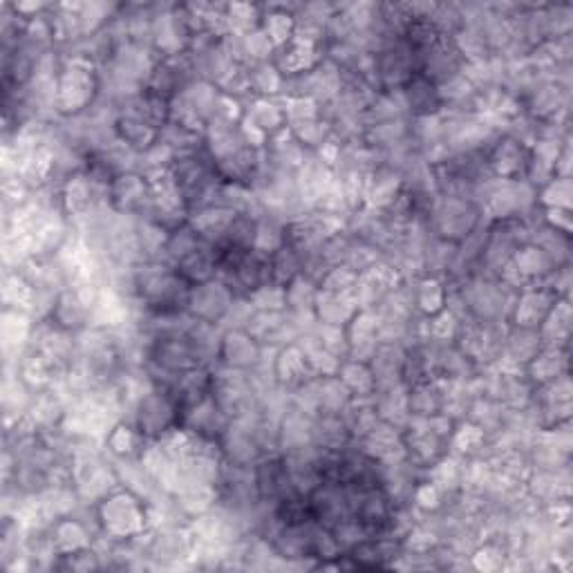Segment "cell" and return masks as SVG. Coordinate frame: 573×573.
<instances>
[{
	"label": "cell",
	"instance_id": "34",
	"mask_svg": "<svg viewBox=\"0 0 573 573\" xmlns=\"http://www.w3.org/2000/svg\"><path fill=\"white\" fill-rule=\"evenodd\" d=\"M287 244V224L280 222L276 218H269V215H262L258 220L256 238H253V251L260 253V256H271L280 247Z\"/></svg>",
	"mask_w": 573,
	"mask_h": 573
},
{
	"label": "cell",
	"instance_id": "13",
	"mask_svg": "<svg viewBox=\"0 0 573 573\" xmlns=\"http://www.w3.org/2000/svg\"><path fill=\"white\" fill-rule=\"evenodd\" d=\"M350 354L347 359L365 361L372 359L374 350L379 347V316L377 309H359L350 323L345 325Z\"/></svg>",
	"mask_w": 573,
	"mask_h": 573
},
{
	"label": "cell",
	"instance_id": "23",
	"mask_svg": "<svg viewBox=\"0 0 573 573\" xmlns=\"http://www.w3.org/2000/svg\"><path fill=\"white\" fill-rule=\"evenodd\" d=\"M175 271L180 274L191 287L206 283V280L218 278V251L213 244L202 242L191 256H186L175 265Z\"/></svg>",
	"mask_w": 573,
	"mask_h": 573
},
{
	"label": "cell",
	"instance_id": "37",
	"mask_svg": "<svg viewBox=\"0 0 573 573\" xmlns=\"http://www.w3.org/2000/svg\"><path fill=\"white\" fill-rule=\"evenodd\" d=\"M202 240L197 238V233L189 227V222L184 224V227L175 229L168 233V240H166V247H164V262L168 265H177V262L184 260L186 256H191V253L200 247Z\"/></svg>",
	"mask_w": 573,
	"mask_h": 573
},
{
	"label": "cell",
	"instance_id": "20",
	"mask_svg": "<svg viewBox=\"0 0 573 573\" xmlns=\"http://www.w3.org/2000/svg\"><path fill=\"white\" fill-rule=\"evenodd\" d=\"M260 30L274 43V48H285L296 36V14L294 5H262Z\"/></svg>",
	"mask_w": 573,
	"mask_h": 573
},
{
	"label": "cell",
	"instance_id": "36",
	"mask_svg": "<svg viewBox=\"0 0 573 573\" xmlns=\"http://www.w3.org/2000/svg\"><path fill=\"white\" fill-rule=\"evenodd\" d=\"M224 21H227V34H249L260 27L262 5H251V3L224 5Z\"/></svg>",
	"mask_w": 573,
	"mask_h": 573
},
{
	"label": "cell",
	"instance_id": "7",
	"mask_svg": "<svg viewBox=\"0 0 573 573\" xmlns=\"http://www.w3.org/2000/svg\"><path fill=\"white\" fill-rule=\"evenodd\" d=\"M236 298L238 296L233 294L220 278L206 280V283L191 287L189 303H186V314L195 318V321L220 325Z\"/></svg>",
	"mask_w": 573,
	"mask_h": 573
},
{
	"label": "cell",
	"instance_id": "19",
	"mask_svg": "<svg viewBox=\"0 0 573 573\" xmlns=\"http://www.w3.org/2000/svg\"><path fill=\"white\" fill-rule=\"evenodd\" d=\"M401 97L403 103H406L410 119L437 115V112L444 110V106H441L439 88L435 83H430L426 77H421V74H415V77L401 88Z\"/></svg>",
	"mask_w": 573,
	"mask_h": 573
},
{
	"label": "cell",
	"instance_id": "41",
	"mask_svg": "<svg viewBox=\"0 0 573 573\" xmlns=\"http://www.w3.org/2000/svg\"><path fill=\"white\" fill-rule=\"evenodd\" d=\"M253 309L258 312H285L287 303H285V287H278L274 283L262 285L258 291H253L249 296Z\"/></svg>",
	"mask_w": 573,
	"mask_h": 573
},
{
	"label": "cell",
	"instance_id": "38",
	"mask_svg": "<svg viewBox=\"0 0 573 573\" xmlns=\"http://www.w3.org/2000/svg\"><path fill=\"white\" fill-rule=\"evenodd\" d=\"M34 287L18 274V271H5L3 276V305L7 309H30Z\"/></svg>",
	"mask_w": 573,
	"mask_h": 573
},
{
	"label": "cell",
	"instance_id": "40",
	"mask_svg": "<svg viewBox=\"0 0 573 573\" xmlns=\"http://www.w3.org/2000/svg\"><path fill=\"white\" fill-rule=\"evenodd\" d=\"M359 274L352 271L345 265H336L332 269L325 271V276L318 280V289L330 291V294H352L354 296V285Z\"/></svg>",
	"mask_w": 573,
	"mask_h": 573
},
{
	"label": "cell",
	"instance_id": "28",
	"mask_svg": "<svg viewBox=\"0 0 573 573\" xmlns=\"http://www.w3.org/2000/svg\"><path fill=\"white\" fill-rule=\"evenodd\" d=\"M338 379L345 383V388L352 392L354 399H370L377 394V383H374V374L370 363L345 359L338 368Z\"/></svg>",
	"mask_w": 573,
	"mask_h": 573
},
{
	"label": "cell",
	"instance_id": "5",
	"mask_svg": "<svg viewBox=\"0 0 573 573\" xmlns=\"http://www.w3.org/2000/svg\"><path fill=\"white\" fill-rule=\"evenodd\" d=\"M180 403L168 390L150 388L133 408V415L128 421H133L137 430L142 432L146 441H159L168 432L180 426Z\"/></svg>",
	"mask_w": 573,
	"mask_h": 573
},
{
	"label": "cell",
	"instance_id": "35",
	"mask_svg": "<svg viewBox=\"0 0 573 573\" xmlns=\"http://www.w3.org/2000/svg\"><path fill=\"white\" fill-rule=\"evenodd\" d=\"M318 394H321V412L318 415H343L347 406L354 401L352 392L338 377H321L318 381Z\"/></svg>",
	"mask_w": 573,
	"mask_h": 573
},
{
	"label": "cell",
	"instance_id": "4",
	"mask_svg": "<svg viewBox=\"0 0 573 573\" xmlns=\"http://www.w3.org/2000/svg\"><path fill=\"white\" fill-rule=\"evenodd\" d=\"M482 206L464 197L437 195L428 209V227L437 238L459 244L482 224Z\"/></svg>",
	"mask_w": 573,
	"mask_h": 573
},
{
	"label": "cell",
	"instance_id": "18",
	"mask_svg": "<svg viewBox=\"0 0 573 573\" xmlns=\"http://www.w3.org/2000/svg\"><path fill=\"white\" fill-rule=\"evenodd\" d=\"M524 374L535 388L556 381L562 374H569V347L544 345L526 365Z\"/></svg>",
	"mask_w": 573,
	"mask_h": 573
},
{
	"label": "cell",
	"instance_id": "39",
	"mask_svg": "<svg viewBox=\"0 0 573 573\" xmlns=\"http://www.w3.org/2000/svg\"><path fill=\"white\" fill-rule=\"evenodd\" d=\"M571 177H553L549 184L538 189L540 209H569L571 211Z\"/></svg>",
	"mask_w": 573,
	"mask_h": 573
},
{
	"label": "cell",
	"instance_id": "25",
	"mask_svg": "<svg viewBox=\"0 0 573 573\" xmlns=\"http://www.w3.org/2000/svg\"><path fill=\"white\" fill-rule=\"evenodd\" d=\"M180 97L186 103H189L191 110L204 121V124H209V121L215 115H218V108H220V101H222V92L211 81L193 79L189 86L184 88V92H182Z\"/></svg>",
	"mask_w": 573,
	"mask_h": 573
},
{
	"label": "cell",
	"instance_id": "14",
	"mask_svg": "<svg viewBox=\"0 0 573 573\" xmlns=\"http://www.w3.org/2000/svg\"><path fill=\"white\" fill-rule=\"evenodd\" d=\"M314 430H316V417L294 408H289L278 424V446L280 453H294V450L312 448L314 444Z\"/></svg>",
	"mask_w": 573,
	"mask_h": 573
},
{
	"label": "cell",
	"instance_id": "6",
	"mask_svg": "<svg viewBox=\"0 0 573 573\" xmlns=\"http://www.w3.org/2000/svg\"><path fill=\"white\" fill-rule=\"evenodd\" d=\"M150 200H153V184L139 171L115 175L108 184L106 202L119 215L142 218L148 211Z\"/></svg>",
	"mask_w": 573,
	"mask_h": 573
},
{
	"label": "cell",
	"instance_id": "1",
	"mask_svg": "<svg viewBox=\"0 0 573 573\" xmlns=\"http://www.w3.org/2000/svg\"><path fill=\"white\" fill-rule=\"evenodd\" d=\"M191 285L164 260L142 262L135 267V303L150 316L186 312Z\"/></svg>",
	"mask_w": 573,
	"mask_h": 573
},
{
	"label": "cell",
	"instance_id": "2",
	"mask_svg": "<svg viewBox=\"0 0 573 573\" xmlns=\"http://www.w3.org/2000/svg\"><path fill=\"white\" fill-rule=\"evenodd\" d=\"M61 72L56 79L54 108L59 117H79L88 112L101 92L99 68L83 56H61Z\"/></svg>",
	"mask_w": 573,
	"mask_h": 573
},
{
	"label": "cell",
	"instance_id": "27",
	"mask_svg": "<svg viewBox=\"0 0 573 573\" xmlns=\"http://www.w3.org/2000/svg\"><path fill=\"white\" fill-rule=\"evenodd\" d=\"M540 336L544 345H556V347H569L571 338V303L569 298H558L556 305L551 307L549 316L544 318L540 325Z\"/></svg>",
	"mask_w": 573,
	"mask_h": 573
},
{
	"label": "cell",
	"instance_id": "12",
	"mask_svg": "<svg viewBox=\"0 0 573 573\" xmlns=\"http://www.w3.org/2000/svg\"><path fill=\"white\" fill-rule=\"evenodd\" d=\"M159 133H162V130L155 124H150L130 101H126L124 106L119 108V115L115 119V135L119 142L133 148L135 153H144L146 148L153 146L159 139Z\"/></svg>",
	"mask_w": 573,
	"mask_h": 573
},
{
	"label": "cell",
	"instance_id": "30",
	"mask_svg": "<svg viewBox=\"0 0 573 573\" xmlns=\"http://www.w3.org/2000/svg\"><path fill=\"white\" fill-rule=\"evenodd\" d=\"M249 81L253 97H265V99H280L283 97L285 88V74L280 72L274 61L251 65L249 68Z\"/></svg>",
	"mask_w": 573,
	"mask_h": 573
},
{
	"label": "cell",
	"instance_id": "8",
	"mask_svg": "<svg viewBox=\"0 0 573 573\" xmlns=\"http://www.w3.org/2000/svg\"><path fill=\"white\" fill-rule=\"evenodd\" d=\"M531 148L511 135H500L486 148L484 159L488 171L497 180H524Z\"/></svg>",
	"mask_w": 573,
	"mask_h": 573
},
{
	"label": "cell",
	"instance_id": "3",
	"mask_svg": "<svg viewBox=\"0 0 573 573\" xmlns=\"http://www.w3.org/2000/svg\"><path fill=\"white\" fill-rule=\"evenodd\" d=\"M97 520L103 538L115 542L135 540L148 531V504L119 486L97 504Z\"/></svg>",
	"mask_w": 573,
	"mask_h": 573
},
{
	"label": "cell",
	"instance_id": "11",
	"mask_svg": "<svg viewBox=\"0 0 573 573\" xmlns=\"http://www.w3.org/2000/svg\"><path fill=\"white\" fill-rule=\"evenodd\" d=\"M267 347H262L247 330H224L218 363L224 368L251 372L265 359Z\"/></svg>",
	"mask_w": 573,
	"mask_h": 573
},
{
	"label": "cell",
	"instance_id": "16",
	"mask_svg": "<svg viewBox=\"0 0 573 573\" xmlns=\"http://www.w3.org/2000/svg\"><path fill=\"white\" fill-rule=\"evenodd\" d=\"M274 374L280 388H285L287 392L298 388L300 383L316 377L305 359V352L300 350V345L296 341L278 347L274 354Z\"/></svg>",
	"mask_w": 573,
	"mask_h": 573
},
{
	"label": "cell",
	"instance_id": "22",
	"mask_svg": "<svg viewBox=\"0 0 573 573\" xmlns=\"http://www.w3.org/2000/svg\"><path fill=\"white\" fill-rule=\"evenodd\" d=\"M146 446V437L137 430L133 421L121 419L110 428L108 437L103 439V450L110 459H130L139 457Z\"/></svg>",
	"mask_w": 573,
	"mask_h": 573
},
{
	"label": "cell",
	"instance_id": "29",
	"mask_svg": "<svg viewBox=\"0 0 573 573\" xmlns=\"http://www.w3.org/2000/svg\"><path fill=\"white\" fill-rule=\"evenodd\" d=\"M488 446V437L486 432L475 426L473 421H457L453 437H450V453L464 459L471 457H482L486 453Z\"/></svg>",
	"mask_w": 573,
	"mask_h": 573
},
{
	"label": "cell",
	"instance_id": "32",
	"mask_svg": "<svg viewBox=\"0 0 573 573\" xmlns=\"http://www.w3.org/2000/svg\"><path fill=\"white\" fill-rule=\"evenodd\" d=\"M300 274H303V262L289 242L269 256V280L274 285L287 287Z\"/></svg>",
	"mask_w": 573,
	"mask_h": 573
},
{
	"label": "cell",
	"instance_id": "15",
	"mask_svg": "<svg viewBox=\"0 0 573 573\" xmlns=\"http://www.w3.org/2000/svg\"><path fill=\"white\" fill-rule=\"evenodd\" d=\"M403 359H406V345L379 343L372 359L368 361L374 374V383H377V392L403 385Z\"/></svg>",
	"mask_w": 573,
	"mask_h": 573
},
{
	"label": "cell",
	"instance_id": "26",
	"mask_svg": "<svg viewBox=\"0 0 573 573\" xmlns=\"http://www.w3.org/2000/svg\"><path fill=\"white\" fill-rule=\"evenodd\" d=\"M444 406V390L439 379H428L408 388V410L412 417L439 415Z\"/></svg>",
	"mask_w": 573,
	"mask_h": 573
},
{
	"label": "cell",
	"instance_id": "33",
	"mask_svg": "<svg viewBox=\"0 0 573 573\" xmlns=\"http://www.w3.org/2000/svg\"><path fill=\"white\" fill-rule=\"evenodd\" d=\"M318 296V283L305 274L296 276L291 283L285 287V303L287 312L291 314H314Z\"/></svg>",
	"mask_w": 573,
	"mask_h": 573
},
{
	"label": "cell",
	"instance_id": "31",
	"mask_svg": "<svg viewBox=\"0 0 573 573\" xmlns=\"http://www.w3.org/2000/svg\"><path fill=\"white\" fill-rule=\"evenodd\" d=\"M287 130L300 146L309 150V153H316V150L321 148L327 139H332V126L325 117L294 121V124L287 126Z\"/></svg>",
	"mask_w": 573,
	"mask_h": 573
},
{
	"label": "cell",
	"instance_id": "10",
	"mask_svg": "<svg viewBox=\"0 0 573 573\" xmlns=\"http://www.w3.org/2000/svg\"><path fill=\"white\" fill-rule=\"evenodd\" d=\"M556 300L558 296L544 285H529L520 289L518 298H515L509 325L524 327V330H540V325L544 323V318L549 316Z\"/></svg>",
	"mask_w": 573,
	"mask_h": 573
},
{
	"label": "cell",
	"instance_id": "9",
	"mask_svg": "<svg viewBox=\"0 0 573 573\" xmlns=\"http://www.w3.org/2000/svg\"><path fill=\"white\" fill-rule=\"evenodd\" d=\"M229 421L231 417L222 410V406L215 401L213 394H209V397H204L197 403H193V406L182 410L180 426L191 430L197 437L209 439L218 444L220 437L224 435V430H227L229 426Z\"/></svg>",
	"mask_w": 573,
	"mask_h": 573
},
{
	"label": "cell",
	"instance_id": "24",
	"mask_svg": "<svg viewBox=\"0 0 573 573\" xmlns=\"http://www.w3.org/2000/svg\"><path fill=\"white\" fill-rule=\"evenodd\" d=\"M356 312H359V305H356L352 294H330V291L318 289L314 305V316L318 323L345 327Z\"/></svg>",
	"mask_w": 573,
	"mask_h": 573
},
{
	"label": "cell",
	"instance_id": "21",
	"mask_svg": "<svg viewBox=\"0 0 573 573\" xmlns=\"http://www.w3.org/2000/svg\"><path fill=\"white\" fill-rule=\"evenodd\" d=\"M412 300L419 316H435L444 312L448 303V283L437 276L412 278Z\"/></svg>",
	"mask_w": 573,
	"mask_h": 573
},
{
	"label": "cell",
	"instance_id": "42",
	"mask_svg": "<svg viewBox=\"0 0 573 573\" xmlns=\"http://www.w3.org/2000/svg\"><path fill=\"white\" fill-rule=\"evenodd\" d=\"M542 222L565 236H571V211L569 209H540Z\"/></svg>",
	"mask_w": 573,
	"mask_h": 573
},
{
	"label": "cell",
	"instance_id": "17",
	"mask_svg": "<svg viewBox=\"0 0 573 573\" xmlns=\"http://www.w3.org/2000/svg\"><path fill=\"white\" fill-rule=\"evenodd\" d=\"M236 215L238 213L227 209V206L209 204L189 215V227L197 233V238L202 242L220 244L224 242V236H227V231Z\"/></svg>",
	"mask_w": 573,
	"mask_h": 573
}]
</instances>
